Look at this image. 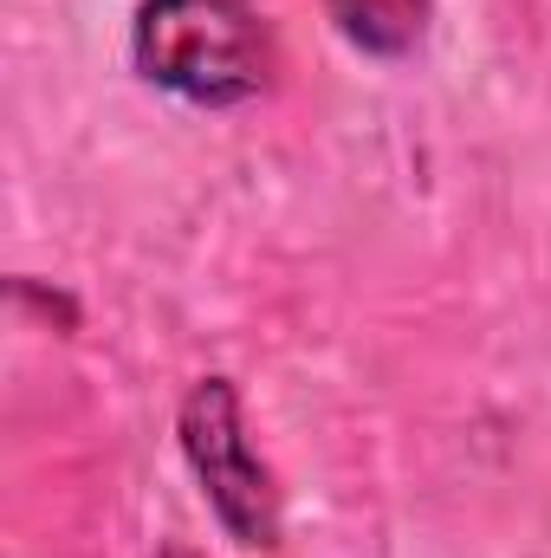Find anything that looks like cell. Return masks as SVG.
I'll list each match as a JSON object with an SVG mask.
<instances>
[{
	"instance_id": "cell-2",
	"label": "cell",
	"mask_w": 551,
	"mask_h": 558,
	"mask_svg": "<svg viewBox=\"0 0 551 558\" xmlns=\"http://www.w3.org/2000/svg\"><path fill=\"white\" fill-rule=\"evenodd\" d=\"M182 441H188V461L208 487V500L221 507V520L247 539V546H267L273 539V481L267 468L247 454V435H241V403L228 384H201L182 410Z\"/></svg>"
},
{
	"instance_id": "cell-1",
	"label": "cell",
	"mask_w": 551,
	"mask_h": 558,
	"mask_svg": "<svg viewBox=\"0 0 551 558\" xmlns=\"http://www.w3.org/2000/svg\"><path fill=\"white\" fill-rule=\"evenodd\" d=\"M137 59L156 85L201 105L254 98L267 78L260 33L241 0H149L137 20Z\"/></svg>"
},
{
	"instance_id": "cell-3",
	"label": "cell",
	"mask_w": 551,
	"mask_h": 558,
	"mask_svg": "<svg viewBox=\"0 0 551 558\" xmlns=\"http://www.w3.org/2000/svg\"><path fill=\"white\" fill-rule=\"evenodd\" d=\"M331 13L370 52H409L415 39H421L428 0H331Z\"/></svg>"
}]
</instances>
